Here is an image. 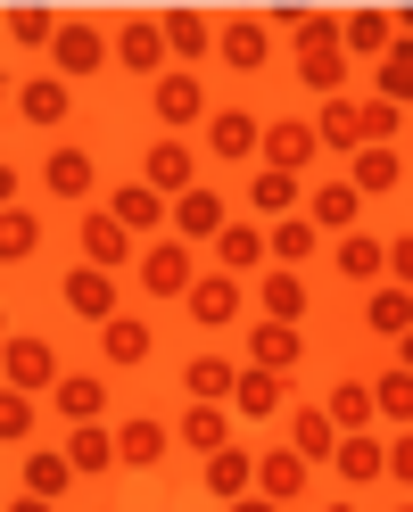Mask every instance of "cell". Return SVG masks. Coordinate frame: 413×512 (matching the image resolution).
Wrapping results in <instances>:
<instances>
[{"mask_svg":"<svg viewBox=\"0 0 413 512\" xmlns=\"http://www.w3.org/2000/svg\"><path fill=\"white\" fill-rule=\"evenodd\" d=\"M314 133H323V149H347V157H364V149H397V133H405V108H389V100H323L314 108Z\"/></svg>","mask_w":413,"mask_h":512,"instance_id":"cell-1","label":"cell"},{"mask_svg":"<svg viewBox=\"0 0 413 512\" xmlns=\"http://www.w3.org/2000/svg\"><path fill=\"white\" fill-rule=\"evenodd\" d=\"M141 290L149 298H190L199 290V256H190V240H141Z\"/></svg>","mask_w":413,"mask_h":512,"instance_id":"cell-2","label":"cell"},{"mask_svg":"<svg viewBox=\"0 0 413 512\" xmlns=\"http://www.w3.org/2000/svg\"><path fill=\"white\" fill-rule=\"evenodd\" d=\"M116 58V34H100L91 17H67L58 25V50H50V75H67V83H91Z\"/></svg>","mask_w":413,"mask_h":512,"instance_id":"cell-3","label":"cell"},{"mask_svg":"<svg viewBox=\"0 0 413 512\" xmlns=\"http://www.w3.org/2000/svg\"><path fill=\"white\" fill-rule=\"evenodd\" d=\"M182 314H190L199 331H224V323H240V314H248V281L215 265V273H199V290L182 298Z\"/></svg>","mask_w":413,"mask_h":512,"instance_id":"cell-4","label":"cell"},{"mask_svg":"<svg viewBox=\"0 0 413 512\" xmlns=\"http://www.w3.org/2000/svg\"><path fill=\"white\" fill-rule=\"evenodd\" d=\"M166 58H174V50H166V25H157V17H124V25H116V67H133L141 83H166V75H174Z\"/></svg>","mask_w":413,"mask_h":512,"instance_id":"cell-5","label":"cell"},{"mask_svg":"<svg viewBox=\"0 0 413 512\" xmlns=\"http://www.w3.org/2000/svg\"><path fill=\"white\" fill-rule=\"evenodd\" d=\"M141 182L166 190V199H182V190H199V149H190L182 133H157L149 157H141Z\"/></svg>","mask_w":413,"mask_h":512,"instance_id":"cell-6","label":"cell"},{"mask_svg":"<svg viewBox=\"0 0 413 512\" xmlns=\"http://www.w3.org/2000/svg\"><path fill=\"white\" fill-rule=\"evenodd\" d=\"M331 265H339L347 290H380V281H389V240H372L364 223H356V232L331 240Z\"/></svg>","mask_w":413,"mask_h":512,"instance_id":"cell-7","label":"cell"},{"mask_svg":"<svg viewBox=\"0 0 413 512\" xmlns=\"http://www.w3.org/2000/svg\"><path fill=\"white\" fill-rule=\"evenodd\" d=\"M314 157H323L314 116H273V124H265V166H273V174H306Z\"/></svg>","mask_w":413,"mask_h":512,"instance_id":"cell-8","label":"cell"},{"mask_svg":"<svg viewBox=\"0 0 413 512\" xmlns=\"http://www.w3.org/2000/svg\"><path fill=\"white\" fill-rule=\"evenodd\" d=\"M0 372H9V389H58V347L50 339H34V331H17L9 347H0Z\"/></svg>","mask_w":413,"mask_h":512,"instance_id":"cell-9","label":"cell"},{"mask_svg":"<svg viewBox=\"0 0 413 512\" xmlns=\"http://www.w3.org/2000/svg\"><path fill=\"white\" fill-rule=\"evenodd\" d=\"M207 157L215 166H240V157H265V124L248 108H215L207 116Z\"/></svg>","mask_w":413,"mask_h":512,"instance_id":"cell-10","label":"cell"},{"mask_svg":"<svg viewBox=\"0 0 413 512\" xmlns=\"http://www.w3.org/2000/svg\"><path fill=\"white\" fill-rule=\"evenodd\" d=\"M157 91V124H166V133H190V124H207L215 108H207V83L190 75V67H174L166 83H149Z\"/></svg>","mask_w":413,"mask_h":512,"instance_id":"cell-11","label":"cell"},{"mask_svg":"<svg viewBox=\"0 0 413 512\" xmlns=\"http://www.w3.org/2000/svg\"><path fill=\"white\" fill-rule=\"evenodd\" d=\"M108 215L124 223V232H149V240H166V232H157V223H174V199H166V190H149V182H124V190H108Z\"/></svg>","mask_w":413,"mask_h":512,"instance_id":"cell-12","label":"cell"},{"mask_svg":"<svg viewBox=\"0 0 413 512\" xmlns=\"http://www.w3.org/2000/svg\"><path fill=\"white\" fill-rule=\"evenodd\" d=\"M83 265H100V273H124L133 265V232H124V223L108 215V207H83Z\"/></svg>","mask_w":413,"mask_h":512,"instance_id":"cell-13","label":"cell"},{"mask_svg":"<svg viewBox=\"0 0 413 512\" xmlns=\"http://www.w3.org/2000/svg\"><path fill=\"white\" fill-rule=\"evenodd\" d=\"M224 199H215V190L199 182V190H182V199H174V240H190V248H215V240H224Z\"/></svg>","mask_w":413,"mask_h":512,"instance_id":"cell-14","label":"cell"},{"mask_svg":"<svg viewBox=\"0 0 413 512\" xmlns=\"http://www.w3.org/2000/svg\"><path fill=\"white\" fill-rule=\"evenodd\" d=\"M58 298H67L75 314H83V323H116V273H100V265H75L67 281H58Z\"/></svg>","mask_w":413,"mask_h":512,"instance_id":"cell-15","label":"cell"},{"mask_svg":"<svg viewBox=\"0 0 413 512\" xmlns=\"http://www.w3.org/2000/svg\"><path fill=\"white\" fill-rule=\"evenodd\" d=\"M215 50H224V67H232V75H257L265 58H273L265 17H224V25H215Z\"/></svg>","mask_w":413,"mask_h":512,"instance_id":"cell-16","label":"cell"},{"mask_svg":"<svg viewBox=\"0 0 413 512\" xmlns=\"http://www.w3.org/2000/svg\"><path fill=\"white\" fill-rule=\"evenodd\" d=\"M248 364L257 372H298L306 364V331L298 323H257L248 331Z\"/></svg>","mask_w":413,"mask_h":512,"instance_id":"cell-17","label":"cell"},{"mask_svg":"<svg viewBox=\"0 0 413 512\" xmlns=\"http://www.w3.org/2000/svg\"><path fill=\"white\" fill-rule=\"evenodd\" d=\"M306 479H314V463L298 455V446H273V455H257V496H273V504H298Z\"/></svg>","mask_w":413,"mask_h":512,"instance_id":"cell-18","label":"cell"},{"mask_svg":"<svg viewBox=\"0 0 413 512\" xmlns=\"http://www.w3.org/2000/svg\"><path fill=\"white\" fill-rule=\"evenodd\" d=\"M67 463H75L83 479H108V471L124 463V446H116L108 422H75V430H67Z\"/></svg>","mask_w":413,"mask_h":512,"instance_id":"cell-19","label":"cell"},{"mask_svg":"<svg viewBox=\"0 0 413 512\" xmlns=\"http://www.w3.org/2000/svg\"><path fill=\"white\" fill-rule=\"evenodd\" d=\"M281 405H290V372H257V364H240V389H232V413H248V422H273Z\"/></svg>","mask_w":413,"mask_h":512,"instance_id":"cell-20","label":"cell"},{"mask_svg":"<svg viewBox=\"0 0 413 512\" xmlns=\"http://www.w3.org/2000/svg\"><path fill=\"white\" fill-rule=\"evenodd\" d=\"M339 42H347V58H389L397 50V17L389 9H347V25H339Z\"/></svg>","mask_w":413,"mask_h":512,"instance_id":"cell-21","label":"cell"},{"mask_svg":"<svg viewBox=\"0 0 413 512\" xmlns=\"http://www.w3.org/2000/svg\"><path fill=\"white\" fill-rule=\"evenodd\" d=\"M207 496L215 504H240V496H257V455H248V446H224V455H207Z\"/></svg>","mask_w":413,"mask_h":512,"instance_id":"cell-22","label":"cell"},{"mask_svg":"<svg viewBox=\"0 0 413 512\" xmlns=\"http://www.w3.org/2000/svg\"><path fill=\"white\" fill-rule=\"evenodd\" d=\"M67 108H75V83L67 75H25L17 83V116L25 124H67Z\"/></svg>","mask_w":413,"mask_h":512,"instance_id":"cell-23","label":"cell"},{"mask_svg":"<svg viewBox=\"0 0 413 512\" xmlns=\"http://www.w3.org/2000/svg\"><path fill=\"white\" fill-rule=\"evenodd\" d=\"M306 215H314V232H323V240H339V232H356L364 190H356V182H323V190L306 199Z\"/></svg>","mask_w":413,"mask_h":512,"instance_id":"cell-24","label":"cell"},{"mask_svg":"<svg viewBox=\"0 0 413 512\" xmlns=\"http://www.w3.org/2000/svg\"><path fill=\"white\" fill-rule=\"evenodd\" d=\"M298 83L323 91V100H339L347 91V42H298Z\"/></svg>","mask_w":413,"mask_h":512,"instance_id":"cell-25","label":"cell"},{"mask_svg":"<svg viewBox=\"0 0 413 512\" xmlns=\"http://www.w3.org/2000/svg\"><path fill=\"white\" fill-rule=\"evenodd\" d=\"M331 471L347 479V488H372V479H389V446H380L372 430H356V438H339V455H331Z\"/></svg>","mask_w":413,"mask_h":512,"instance_id":"cell-26","label":"cell"},{"mask_svg":"<svg viewBox=\"0 0 413 512\" xmlns=\"http://www.w3.org/2000/svg\"><path fill=\"white\" fill-rule=\"evenodd\" d=\"M166 422H157V413H133V422H116V446H124V471H157L166 463Z\"/></svg>","mask_w":413,"mask_h":512,"instance_id":"cell-27","label":"cell"},{"mask_svg":"<svg viewBox=\"0 0 413 512\" xmlns=\"http://www.w3.org/2000/svg\"><path fill=\"white\" fill-rule=\"evenodd\" d=\"M257 306H265V323H298V314H306V273L265 265L257 273Z\"/></svg>","mask_w":413,"mask_h":512,"instance_id":"cell-28","label":"cell"},{"mask_svg":"<svg viewBox=\"0 0 413 512\" xmlns=\"http://www.w3.org/2000/svg\"><path fill=\"white\" fill-rule=\"evenodd\" d=\"M290 446L306 463H331L339 455V422H331V405H290Z\"/></svg>","mask_w":413,"mask_h":512,"instance_id":"cell-29","label":"cell"},{"mask_svg":"<svg viewBox=\"0 0 413 512\" xmlns=\"http://www.w3.org/2000/svg\"><path fill=\"white\" fill-rule=\"evenodd\" d=\"M149 347H157V331L141 323V314H116V323H100V356H108L116 372H133V364H149Z\"/></svg>","mask_w":413,"mask_h":512,"instance_id":"cell-30","label":"cell"},{"mask_svg":"<svg viewBox=\"0 0 413 512\" xmlns=\"http://www.w3.org/2000/svg\"><path fill=\"white\" fill-rule=\"evenodd\" d=\"M364 331L372 339H405L413 331V290H405V281H380V290L364 298Z\"/></svg>","mask_w":413,"mask_h":512,"instance_id":"cell-31","label":"cell"},{"mask_svg":"<svg viewBox=\"0 0 413 512\" xmlns=\"http://www.w3.org/2000/svg\"><path fill=\"white\" fill-rule=\"evenodd\" d=\"M215 265H224V273H265V265H273V240L257 232V223H224V240H215Z\"/></svg>","mask_w":413,"mask_h":512,"instance_id":"cell-32","label":"cell"},{"mask_svg":"<svg viewBox=\"0 0 413 512\" xmlns=\"http://www.w3.org/2000/svg\"><path fill=\"white\" fill-rule=\"evenodd\" d=\"M182 389H190V405H232L240 364H224V356H190V364H182Z\"/></svg>","mask_w":413,"mask_h":512,"instance_id":"cell-33","label":"cell"},{"mask_svg":"<svg viewBox=\"0 0 413 512\" xmlns=\"http://www.w3.org/2000/svg\"><path fill=\"white\" fill-rule=\"evenodd\" d=\"M42 182L58 190V199H83V207H91V182H100V166H91V149H50V157H42Z\"/></svg>","mask_w":413,"mask_h":512,"instance_id":"cell-34","label":"cell"},{"mask_svg":"<svg viewBox=\"0 0 413 512\" xmlns=\"http://www.w3.org/2000/svg\"><path fill=\"white\" fill-rule=\"evenodd\" d=\"M157 25H166V50L182 58V67H190V58H207V50H215V17H207V9H166Z\"/></svg>","mask_w":413,"mask_h":512,"instance_id":"cell-35","label":"cell"},{"mask_svg":"<svg viewBox=\"0 0 413 512\" xmlns=\"http://www.w3.org/2000/svg\"><path fill=\"white\" fill-rule=\"evenodd\" d=\"M75 479H83V471L58 455V446H25V496H50V504H58Z\"/></svg>","mask_w":413,"mask_h":512,"instance_id":"cell-36","label":"cell"},{"mask_svg":"<svg viewBox=\"0 0 413 512\" xmlns=\"http://www.w3.org/2000/svg\"><path fill=\"white\" fill-rule=\"evenodd\" d=\"M323 405H331L339 438H356V430H372V422H380V397H372V380H339V389H331Z\"/></svg>","mask_w":413,"mask_h":512,"instance_id":"cell-37","label":"cell"},{"mask_svg":"<svg viewBox=\"0 0 413 512\" xmlns=\"http://www.w3.org/2000/svg\"><path fill=\"white\" fill-rule=\"evenodd\" d=\"M50 397H58V413H67V422H100V413H108V380H91V372H67Z\"/></svg>","mask_w":413,"mask_h":512,"instance_id":"cell-38","label":"cell"},{"mask_svg":"<svg viewBox=\"0 0 413 512\" xmlns=\"http://www.w3.org/2000/svg\"><path fill=\"white\" fill-rule=\"evenodd\" d=\"M265 240H273V265H290V273L306 265L314 248H323V232H314V215H281V223H273Z\"/></svg>","mask_w":413,"mask_h":512,"instance_id":"cell-39","label":"cell"},{"mask_svg":"<svg viewBox=\"0 0 413 512\" xmlns=\"http://www.w3.org/2000/svg\"><path fill=\"white\" fill-rule=\"evenodd\" d=\"M372 100H389V108H413V42L397 34V50L380 58V75H372Z\"/></svg>","mask_w":413,"mask_h":512,"instance_id":"cell-40","label":"cell"},{"mask_svg":"<svg viewBox=\"0 0 413 512\" xmlns=\"http://www.w3.org/2000/svg\"><path fill=\"white\" fill-rule=\"evenodd\" d=\"M347 182H356L364 199H380V190H397V182H405V157H397V149H364L356 166H347Z\"/></svg>","mask_w":413,"mask_h":512,"instance_id":"cell-41","label":"cell"},{"mask_svg":"<svg viewBox=\"0 0 413 512\" xmlns=\"http://www.w3.org/2000/svg\"><path fill=\"white\" fill-rule=\"evenodd\" d=\"M248 207L257 215H298V174H273V166H257V182H248Z\"/></svg>","mask_w":413,"mask_h":512,"instance_id":"cell-42","label":"cell"},{"mask_svg":"<svg viewBox=\"0 0 413 512\" xmlns=\"http://www.w3.org/2000/svg\"><path fill=\"white\" fill-rule=\"evenodd\" d=\"M182 446H199V455H224V446H232L224 405H190V413H182Z\"/></svg>","mask_w":413,"mask_h":512,"instance_id":"cell-43","label":"cell"},{"mask_svg":"<svg viewBox=\"0 0 413 512\" xmlns=\"http://www.w3.org/2000/svg\"><path fill=\"white\" fill-rule=\"evenodd\" d=\"M34 248H42V215H34V207H9V215H0V256L25 265Z\"/></svg>","mask_w":413,"mask_h":512,"instance_id":"cell-44","label":"cell"},{"mask_svg":"<svg viewBox=\"0 0 413 512\" xmlns=\"http://www.w3.org/2000/svg\"><path fill=\"white\" fill-rule=\"evenodd\" d=\"M58 25L67 17H50V9H9V42L17 50H58Z\"/></svg>","mask_w":413,"mask_h":512,"instance_id":"cell-45","label":"cell"},{"mask_svg":"<svg viewBox=\"0 0 413 512\" xmlns=\"http://www.w3.org/2000/svg\"><path fill=\"white\" fill-rule=\"evenodd\" d=\"M0 446H34V389L0 397Z\"/></svg>","mask_w":413,"mask_h":512,"instance_id":"cell-46","label":"cell"},{"mask_svg":"<svg viewBox=\"0 0 413 512\" xmlns=\"http://www.w3.org/2000/svg\"><path fill=\"white\" fill-rule=\"evenodd\" d=\"M372 397H380V413H389V422L413 430V372H380V380H372Z\"/></svg>","mask_w":413,"mask_h":512,"instance_id":"cell-47","label":"cell"},{"mask_svg":"<svg viewBox=\"0 0 413 512\" xmlns=\"http://www.w3.org/2000/svg\"><path fill=\"white\" fill-rule=\"evenodd\" d=\"M339 25H347V17H323V9H298V17H290V34H298V42H339Z\"/></svg>","mask_w":413,"mask_h":512,"instance_id":"cell-48","label":"cell"},{"mask_svg":"<svg viewBox=\"0 0 413 512\" xmlns=\"http://www.w3.org/2000/svg\"><path fill=\"white\" fill-rule=\"evenodd\" d=\"M389 281H405V290H413V232L389 240Z\"/></svg>","mask_w":413,"mask_h":512,"instance_id":"cell-49","label":"cell"},{"mask_svg":"<svg viewBox=\"0 0 413 512\" xmlns=\"http://www.w3.org/2000/svg\"><path fill=\"white\" fill-rule=\"evenodd\" d=\"M389 479H397V488H413V430L389 446Z\"/></svg>","mask_w":413,"mask_h":512,"instance_id":"cell-50","label":"cell"},{"mask_svg":"<svg viewBox=\"0 0 413 512\" xmlns=\"http://www.w3.org/2000/svg\"><path fill=\"white\" fill-rule=\"evenodd\" d=\"M224 512H290V504H273V496H240V504H224Z\"/></svg>","mask_w":413,"mask_h":512,"instance_id":"cell-51","label":"cell"},{"mask_svg":"<svg viewBox=\"0 0 413 512\" xmlns=\"http://www.w3.org/2000/svg\"><path fill=\"white\" fill-rule=\"evenodd\" d=\"M9 512H58V504H50V496H25V488H17V496H9Z\"/></svg>","mask_w":413,"mask_h":512,"instance_id":"cell-52","label":"cell"},{"mask_svg":"<svg viewBox=\"0 0 413 512\" xmlns=\"http://www.w3.org/2000/svg\"><path fill=\"white\" fill-rule=\"evenodd\" d=\"M397 372H413V331H405V339H397Z\"/></svg>","mask_w":413,"mask_h":512,"instance_id":"cell-53","label":"cell"},{"mask_svg":"<svg viewBox=\"0 0 413 512\" xmlns=\"http://www.w3.org/2000/svg\"><path fill=\"white\" fill-rule=\"evenodd\" d=\"M331 512H356V504H331Z\"/></svg>","mask_w":413,"mask_h":512,"instance_id":"cell-54","label":"cell"},{"mask_svg":"<svg viewBox=\"0 0 413 512\" xmlns=\"http://www.w3.org/2000/svg\"><path fill=\"white\" fill-rule=\"evenodd\" d=\"M397 512H413V504H397Z\"/></svg>","mask_w":413,"mask_h":512,"instance_id":"cell-55","label":"cell"}]
</instances>
